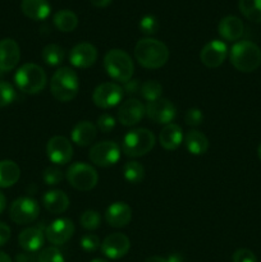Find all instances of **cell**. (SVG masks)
I'll use <instances>...</instances> for the list:
<instances>
[{
  "label": "cell",
  "mask_w": 261,
  "mask_h": 262,
  "mask_svg": "<svg viewBox=\"0 0 261 262\" xmlns=\"http://www.w3.org/2000/svg\"><path fill=\"white\" fill-rule=\"evenodd\" d=\"M156 138L147 128H136L124 136L122 151L129 158H141L154 148Z\"/></svg>",
  "instance_id": "6"
},
{
  "label": "cell",
  "mask_w": 261,
  "mask_h": 262,
  "mask_svg": "<svg viewBox=\"0 0 261 262\" xmlns=\"http://www.w3.org/2000/svg\"><path fill=\"white\" fill-rule=\"evenodd\" d=\"M44 207L51 214H63L69 207V197L67 193L60 189H51L45 192L42 197Z\"/></svg>",
  "instance_id": "22"
},
{
  "label": "cell",
  "mask_w": 261,
  "mask_h": 262,
  "mask_svg": "<svg viewBox=\"0 0 261 262\" xmlns=\"http://www.w3.org/2000/svg\"><path fill=\"white\" fill-rule=\"evenodd\" d=\"M46 155L55 165H66L73 158V146L64 136H54L46 143Z\"/></svg>",
  "instance_id": "11"
},
{
  "label": "cell",
  "mask_w": 261,
  "mask_h": 262,
  "mask_svg": "<svg viewBox=\"0 0 261 262\" xmlns=\"http://www.w3.org/2000/svg\"><path fill=\"white\" fill-rule=\"evenodd\" d=\"M54 26L61 32H72L78 26V17L69 9L59 10L54 15Z\"/></svg>",
  "instance_id": "28"
},
{
  "label": "cell",
  "mask_w": 261,
  "mask_h": 262,
  "mask_svg": "<svg viewBox=\"0 0 261 262\" xmlns=\"http://www.w3.org/2000/svg\"><path fill=\"white\" fill-rule=\"evenodd\" d=\"M232 66L242 73H251L261 66V49L252 41H238L229 53Z\"/></svg>",
  "instance_id": "2"
},
{
  "label": "cell",
  "mask_w": 261,
  "mask_h": 262,
  "mask_svg": "<svg viewBox=\"0 0 261 262\" xmlns=\"http://www.w3.org/2000/svg\"><path fill=\"white\" fill-rule=\"evenodd\" d=\"M40 215V205L31 197H19L10 205L9 216L15 224L26 225L35 222Z\"/></svg>",
  "instance_id": "8"
},
{
  "label": "cell",
  "mask_w": 261,
  "mask_h": 262,
  "mask_svg": "<svg viewBox=\"0 0 261 262\" xmlns=\"http://www.w3.org/2000/svg\"><path fill=\"white\" fill-rule=\"evenodd\" d=\"M183 140V130L178 124H174V123L166 124L159 135V143L161 147L168 151L177 150L182 145Z\"/></svg>",
  "instance_id": "24"
},
{
  "label": "cell",
  "mask_w": 261,
  "mask_h": 262,
  "mask_svg": "<svg viewBox=\"0 0 261 262\" xmlns=\"http://www.w3.org/2000/svg\"><path fill=\"white\" fill-rule=\"evenodd\" d=\"M42 178L48 186H56V184H59L63 181L64 176L60 169L55 168V166H49V168L44 170Z\"/></svg>",
  "instance_id": "37"
},
{
  "label": "cell",
  "mask_w": 261,
  "mask_h": 262,
  "mask_svg": "<svg viewBox=\"0 0 261 262\" xmlns=\"http://www.w3.org/2000/svg\"><path fill=\"white\" fill-rule=\"evenodd\" d=\"M146 115L154 123L166 125L170 124L176 119L177 107L168 99L160 97V99L147 102V105H146Z\"/></svg>",
  "instance_id": "12"
},
{
  "label": "cell",
  "mask_w": 261,
  "mask_h": 262,
  "mask_svg": "<svg viewBox=\"0 0 261 262\" xmlns=\"http://www.w3.org/2000/svg\"><path fill=\"white\" fill-rule=\"evenodd\" d=\"M97 60V50L92 43L81 42L73 46L69 53V61L73 67L86 69L94 66Z\"/></svg>",
  "instance_id": "17"
},
{
  "label": "cell",
  "mask_w": 261,
  "mask_h": 262,
  "mask_svg": "<svg viewBox=\"0 0 261 262\" xmlns=\"http://www.w3.org/2000/svg\"><path fill=\"white\" fill-rule=\"evenodd\" d=\"M184 145L187 151L192 155H204L209 150V140L206 136L200 130H189L184 136Z\"/></svg>",
  "instance_id": "26"
},
{
  "label": "cell",
  "mask_w": 261,
  "mask_h": 262,
  "mask_svg": "<svg viewBox=\"0 0 261 262\" xmlns=\"http://www.w3.org/2000/svg\"><path fill=\"white\" fill-rule=\"evenodd\" d=\"M97 135V127L89 120L77 123L72 129V141L79 147H87L95 141Z\"/></svg>",
  "instance_id": "23"
},
{
  "label": "cell",
  "mask_w": 261,
  "mask_h": 262,
  "mask_svg": "<svg viewBox=\"0 0 261 262\" xmlns=\"http://www.w3.org/2000/svg\"><path fill=\"white\" fill-rule=\"evenodd\" d=\"M74 234V224L71 219L59 217L49 224L46 228V239L54 246H61L68 242Z\"/></svg>",
  "instance_id": "14"
},
{
  "label": "cell",
  "mask_w": 261,
  "mask_h": 262,
  "mask_svg": "<svg viewBox=\"0 0 261 262\" xmlns=\"http://www.w3.org/2000/svg\"><path fill=\"white\" fill-rule=\"evenodd\" d=\"M112 2L113 0H90V3H91L94 7H97V8L107 7V5H109Z\"/></svg>",
  "instance_id": "44"
},
{
  "label": "cell",
  "mask_w": 261,
  "mask_h": 262,
  "mask_svg": "<svg viewBox=\"0 0 261 262\" xmlns=\"http://www.w3.org/2000/svg\"><path fill=\"white\" fill-rule=\"evenodd\" d=\"M0 262H13V261H12V258L7 255V253H4L0 251Z\"/></svg>",
  "instance_id": "48"
},
{
  "label": "cell",
  "mask_w": 261,
  "mask_h": 262,
  "mask_svg": "<svg viewBox=\"0 0 261 262\" xmlns=\"http://www.w3.org/2000/svg\"><path fill=\"white\" fill-rule=\"evenodd\" d=\"M232 262H257V257L252 251L247 248H240L233 253Z\"/></svg>",
  "instance_id": "41"
},
{
  "label": "cell",
  "mask_w": 261,
  "mask_h": 262,
  "mask_svg": "<svg viewBox=\"0 0 261 262\" xmlns=\"http://www.w3.org/2000/svg\"><path fill=\"white\" fill-rule=\"evenodd\" d=\"M5 207H7V199H5V196L3 194V192H0V214L4 211Z\"/></svg>",
  "instance_id": "46"
},
{
  "label": "cell",
  "mask_w": 261,
  "mask_h": 262,
  "mask_svg": "<svg viewBox=\"0 0 261 262\" xmlns=\"http://www.w3.org/2000/svg\"><path fill=\"white\" fill-rule=\"evenodd\" d=\"M146 106L137 99H128L118 109V120L125 127H133L142 120Z\"/></svg>",
  "instance_id": "16"
},
{
  "label": "cell",
  "mask_w": 261,
  "mask_h": 262,
  "mask_svg": "<svg viewBox=\"0 0 261 262\" xmlns=\"http://www.w3.org/2000/svg\"><path fill=\"white\" fill-rule=\"evenodd\" d=\"M135 59L143 68L159 69L168 61L169 49L165 43L156 38H141L135 46Z\"/></svg>",
  "instance_id": "1"
},
{
  "label": "cell",
  "mask_w": 261,
  "mask_h": 262,
  "mask_svg": "<svg viewBox=\"0 0 261 262\" xmlns=\"http://www.w3.org/2000/svg\"><path fill=\"white\" fill-rule=\"evenodd\" d=\"M14 82L18 90L25 94H40L48 83V76L40 66L27 63L20 67L14 74Z\"/></svg>",
  "instance_id": "5"
},
{
  "label": "cell",
  "mask_w": 261,
  "mask_h": 262,
  "mask_svg": "<svg viewBox=\"0 0 261 262\" xmlns=\"http://www.w3.org/2000/svg\"><path fill=\"white\" fill-rule=\"evenodd\" d=\"M42 60L50 67H58L66 59V51L58 43H49L42 49Z\"/></svg>",
  "instance_id": "29"
},
{
  "label": "cell",
  "mask_w": 261,
  "mask_h": 262,
  "mask_svg": "<svg viewBox=\"0 0 261 262\" xmlns=\"http://www.w3.org/2000/svg\"><path fill=\"white\" fill-rule=\"evenodd\" d=\"M166 261L168 262H183V257L179 253H171L166 257Z\"/></svg>",
  "instance_id": "45"
},
{
  "label": "cell",
  "mask_w": 261,
  "mask_h": 262,
  "mask_svg": "<svg viewBox=\"0 0 261 262\" xmlns=\"http://www.w3.org/2000/svg\"><path fill=\"white\" fill-rule=\"evenodd\" d=\"M44 242H45V235H44L42 230L36 227L26 228L18 235V243H19L20 248L28 253L37 252L38 250H41Z\"/></svg>",
  "instance_id": "21"
},
{
  "label": "cell",
  "mask_w": 261,
  "mask_h": 262,
  "mask_svg": "<svg viewBox=\"0 0 261 262\" xmlns=\"http://www.w3.org/2000/svg\"><path fill=\"white\" fill-rule=\"evenodd\" d=\"M257 155H258V159L261 160V142H260V145H258V147H257Z\"/></svg>",
  "instance_id": "49"
},
{
  "label": "cell",
  "mask_w": 261,
  "mask_h": 262,
  "mask_svg": "<svg viewBox=\"0 0 261 262\" xmlns=\"http://www.w3.org/2000/svg\"><path fill=\"white\" fill-rule=\"evenodd\" d=\"M79 78L76 72L68 67L59 68L50 79L51 95L60 102H69L77 96Z\"/></svg>",
  "instance_id": "3"
},
{
  "label": "cell",
  "mask_w": 261,
  "mask_h": 262,
  "mask_svg": "<svg viewBox=\"0 0 261 262\" xmlns=\"http://www.w3.org/2000/svg\"><path fill=\"white\" fill-rule=\"evenodd\" d=\"M123 177L128 183H141L145 178V168H143L142 164L136 160L128 161L123 166Z\"/></svg>",
  "instance_id": "31"
},
{
  "label": "cell",
  "mask_w": 261,
  "mask_h": 262,
  "mask_svg": "<svg viewBox=\"0 0 261 262\" xmlns=\"http://www.w3.org/2000/svg\"><path fill=\"white\" fill-rule=\"evenodd\" d=\"M10 228L5 223H0V247L5 245L10 239Z\"/></svg>",
  "instance_id": "42"
},
{
  "label": "cell",
  "mask_w": 261,
  "mask_h": 262,
  "mask_svg": "<svg viewBox=\"0 0 261 262\" xmlns=\"http://www.w3.org/2000/svg\"><path fill=\"white\" fill-rule=\"evenodd\" d=\"M20 177V169L13 160L0 161V188L14 186Z\"/></svg>",
  "instance_id": "27"
},
{
  "label": "cell",
  "mask_w": 261,
  "mask_h": 262,
  "mask_svg": "<svg viewBox=\"0 0 261 262\" xmlns=\"http://www.w3.org/2000/svg\"><path fill=\"white\" fill-rule=\"evenodd\" d=\"M79 243H81V247L84 252H95L101 247L99 237L95 234H84Z\"/></svg>",
  "instance_id": "39"
},
{
  "label": "cell",
  "mask_w": 261,
  "mask_h": 262,
  "mask_svg": "<svg viewBox=\"0 0 261 262\" xmlns=\"http://www.w3.org/2000/svg\"><path fill=\"white\" fill-rule=\"evenodd\" d=\"M38 262H66L64 256L56 247H46L38 253Z\"/></svg>",
  "instance_id": "36"
},
{
  "label": "cell",
  "mask_w": 261,
  "mask_h": 262,
  "mask_svg": "<svg viewBox=\"0 0 261 262\" xmlns=\"http://www.w3.org/2000/svg\"><path fill=\"white\" fill-rule=\"evenodd\" d=\"M91 262H107V261L104 260V258H94Z\"/></svg>",
  "instance_id": "50"
},
{
  "label": "cell",
  "mask_w": 261,
  "mask_h": 262,
  "mask_svg": "<svg viewBox=\"0 0 261 262\" xmlns=\"http://www.w3.org/2000/svg\"><path fill=\"white\" fill-rule=\"evenodd\" d=\"M106 223L113 228H124L132 220V209L123 201L113 202L105 211Z\"/></svg>",
  "instance_id": "19"
},
{
  "label": "cell",
  "mask_w": 261,
  "mask_h": 262,
  "mask_svg": "<svg viewBox=\"0 0 261 262\" xmlns=\"http://www.w3.org/2000/svg\"><path fill=\"white\" fill-rule=\"evenodd\" d=\"M82 228L86 230H95L101 225V216L95 210H86L79 219Z\"/></svg>",
  "instance_id": "33"
},
{
  "label": "cell",
  "mask_w": 261,
  "mask_h": 262,
  "mask_svg": "<svg viewBox=\"0 0 261 262\" xmlns=\"http://www.w3.org/2000/svg\"><path fill=\"white\" fill-rule=\"evenodd\" d=\"M102 255L110 260H119L124 257L130 248V241L123 233H113L101 242Z\"/></svg>",
  "instance_id": "13"
},
{
  "label": "cell",
  "mask_w": 261,
  "mask_h": 262,
  "mask_svg": "<svg viewBox=\"0 0 261 262\" xmlns=\"http://www.w3.org/2000/svg\"><path fill=\"white\" fill-rule=\"evenodd\" d=\"M217 32L220 37L227 41H238L245 32V25L235 15H227L222 18L217 26Z\"/></svg>",
  "instance_id": "20"
},
{
  "label": "cell",
  "mask_w": 261,
  "mask_h": 262,
  "mask_svg": "<svg viewBox=\"0 0 261 262\" xmlns=\"http://www.w3.org/2000/svg\"><path fill=\"white\" fill-rule=\"evenodd\" d=\"M124 91L123 87H120L114 82H105L99 84L92 92V101L97 107L101 109H110L120 104Z\"/></svg>",
  "instance_id": "10"
},
{
  "label": "cell",
  "mask_w": 261,
  "mask_h": 262,
  "mask_svg": "<svg viewBox=\"0 0 261 262\" xmlns=\"http://www.w3.org/2000/svg\"><path fill=\"white\" fill-rule=\"evenodd\" d=\"M115 123H117L115 118L113 115L107 114V113H104V114H101L97 118V128L102 133L112 132L115 128Z\"/></svg>",
  "instance_id": "40"
},
{
  "label": "cell",
  "mask_w": 261,
  "mask_h": 262,
  "mask_svg": "<svg viewBox=\"0 0 261 262\" xmlns=\"http://www.w3.org/2000/svg\"><path fill=\"white\" fill-rule=\"evenodd\" d=\"M143 262H168L165 257H160V256H153V257L146 258Z\"/></svg>",
  "instance_id": "47"
},
{
  "label": "cell",
  "mask_w": 261,
  "mask_h": 262,
  "mask_svg": "<svg viewBox=\"0 0 261 262\" xmlns=\"http://www.w3.org/2000/svg\"><path fill=\"white\" fill-rule=\"evenodd\" d=\"M238 7L248 20L261 23V0H240Z\"/></svg>",
  "instance_id": "30"
},
{
  "label": "cell",
  "mask_w": 261,
  "mask_h": 262,
  "mask_svg": "<svg viewBox=\"0 0 261 262\" xmlns=\"http://www.w3.org/2000/svg\"><path fill=\"white\" fill-rule=\"evenodd\" d=\"M228 56V48L220 40H212L202 48L200 60L207 68H217L225 61Z\"/></svg>",
  "instance_id": "15"
},
{
  "label": "cell",
  "mask_w": 261,
  "mask_h": 262,
  "mask_svg": "<svg viewBox=\"0 0 261 262\" xmlns=\"http://www.w3.org/2000/svg\"><path fill=\"white\" fill-rule=\"evenodd\" d=\"M138 27H140V31L143 33V35L151 36V35H155V33L158 32L159 22L154 15L148 14L141 18Z\"/></svg>",
  "instance_id": "35"
},
{
  "label": "cell",
  "mask_w": 261,
  "mask_h": 262,
  "mask_svg": "<svg viewBox=\"0 0 261 262\" xmlns=\"http://www.w3.org/2000/svg\"><path fill=\"white\" fill-rule=\"evenodd\" d=\"M141 84L138 82V79H129L128 82H125L124 87H123V91L125 94H136L137 91H140Z\"/></svg>",
  "instance_id": "43"
},
{
  "label": "cell",
  "mask_w": 261,
  "mask_h": 262,
  "mask_svg": "<svg viewBox=\"0 0 261 262\" xmlns=\"http://www.w3.org/2000/svg\"><path fill=\"white\" fill-rule=\"evenodd\" d=\"M67 181L77 191L87 192L96 187L99 182L97 171L86 163H73L67 170Z\"/></svg>",
  "instance_id": "7"
},
{
  "label": "cell",
  "mask_w": 261,
  "mask_h": 262,
  "mask_svg": "<svg viewBox=\"0 0 261 262\" xmlns=\"http://www.w3.org/2000/svg\"><path fill=\"white\" fill-rule=\"evenodd\" d=\"M20 9L23 14L33 20H44L51 12L50 3L48 0H22Z\"/></svg>",
  "instance_id": "25"
},
{
  "label": "cell",
  "mask_w": 261,
  "mask_h": 262,
  "mask_svg": "<svg viewBox=\"0 0 261 262\" xmlns=\"http://www.w3.org/2000/svg\"><path fill=\"white\" fill-rule=\"evenodd\" d=\"M104 68L106 74L114 81L125 83L132 79L135 66L130 56L120 49H112L104 56Z\"/></svg>",
  "instance_id": "4"
},
{
  "label": "cell",
  "mask_w": 261,
  "mask_h": 262,
  "mask_svg": "<svg viewBox=\"0 0 261 262\" xmlns=\"http://www.w3.org/2000/svg\"><path fill=\"white\" fill-rule=\"evenodd\" d=\"M140 94L143 99L147 100V102L154 101V100H158L161 97L163 86H161L160 82L155 81V79H150V81H146L141 84Z\"/></svg>",
  "instance_id": "32"
},
{
  "label": "cell",
  "mask_w": 261,
  "mask_h": 262,
  "mask_svg": "<svg viewBox=\"0 0 261 262\" xmlns=\"http://www.w3.org/2000/svg\"><path fill=\"white\" fill-rule=\"evenodd\" d=\"M20 59V49L13 38L0 40V71L10 72L18 66Z\"/></svg>",
  "instance_id": "18"
},
{
  "label": "cell",
  "mask_w": 261,
  "mask_h": 262,
  "mask_svg": "<svg viewBox=\"0 0 261 262\" xmlns=\"http://www.w3.org/2000/svg\"><path fill=\"white\" fill-rule=\"evenodd\" d=\"M89 158L92 164L101 168L113 166L119 161L120 147L113 141H102L90 148Z\"/></svg>",
  "instance_id": "9"
},
{
  "label": "cell",
  "mask_w": 261,
  "mask_h": 262,
  "mask_svg": "<svg viewBox=\"0 0 261 262\" xmlns=\"http://www.w3.org/2000/svg\"><path fill=\"white\" fill-rule=\"evenodd\" d=\"M184 122H186L187 125L189 127H199V125L202 124L204 122V114L200 109L197 107H191L184 114Z\"/></svg>",
  "instance_id": "38"
},
{
  "label": "cell",
  "mask_w": 261,
  "mask_h": 262,
  "mask_svg": "<svg viewBox=\"0 0 261 262\" xmlns=\"http://www.w3.org/2000/svg\"><path fill=\"white\" fill-rule=\"evenodd\" d=\"M15 100V90L10 83L0 81V107H5Z\"/></svg>",
  "instance_id": "34"
}]
</instances>
